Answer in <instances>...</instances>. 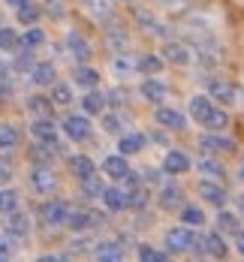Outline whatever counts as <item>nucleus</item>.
<instances>
[{"label": "nucleus", "mask_w": 244, "mask_h": 262, "mask_svg": "<svg viewBox=\"0 0 244 262\" xmlns=\"http://www.w3.org/2000/svg\"><path fill=\"white\" fill-rule=\"evenodd\" d=\"M106 42L115 49V52H127L130 49V36L124 33V27H112L106 33Z\"/></svg>", "instance_id": "58836bf2"}, {"label": "nucleus", "mask_w": 244, "mask_h": 262, "mask_svg": "<svg viewBox=\"0 0 244 262\" xmlns=\"http://www.w3.org/2000/svg\"><path fill=\"white\" fill-rule=\"evenodd\" d=\"M66 217H70V205L63 202V199H49V202H42L39 205V220H42V226H66Z\"/></svg>", "instance_id": "6e6552de"}, {"label": "nucleus", "mask_w": 244, "mask_h": 262, "mask_svg": "<svg viewBox=\"0 0 244 262\" xmlns=\"http://www.w3.org/2000/svg\"><path fill=\"white\" fill-rule=\"evenodd\" d=\"M178 217H181V223H184V226H193V229L205 223V211H202V208H196V205H181Z\"/></svg>", "instance_id": "f704fd0d"}, {"label": "nucleus", "mask_w": 244, "mask_h": 262, "mask_svg": "<svg viewBox=\"0 0 244 262\" xmlns=\"http://www.w3.org/2000/svg\"><path fill=\"white\" fill-rule=\"evenodd\" d=\"M81 193L84 196H91V199H100L103 196V190H106V184H103V178H97V172L94 175H87V178H81Z\"/></svg>", "instance_id": "e433bc0d"}, {"label": "nucleus", "mask_w": 244, "mask_h": 262, "mask_svg": "<svg viewBox=\"0 0 244 262\" xmlns=\"http://www.w3.org/2000/svg\"><path fill=\"white\" fill-rule=\"evenodd\" d=\"M66 52L73 54L79 63H87V60L94 57V49H91V42L81 36L79 30H70V33H66Z\"/></svg>", "instance_id": "2eb2a0df"}, {"label": "nucleus", "mask_w": 244, "mask_h": 262, "mask_svg": "<svg viewBox=\"0 0 244 262\" xmlns=\"http://www.w3.org/2000/svg\"><path fill=\"white\" fill-rule=\"evenodd\" d=\"M15 145H18V130H15L12 124H0V148L9 151V148H15Z\"/></svg>", "instance_id": "a18cd8bd"}, {"label": "nucleus", "mask_w": 244, "mask_h": 262, "mask_svg": "<svg viewBox=\"0 0 244 262\" xmlns=\"http://www.w3.org/2000/svg\"><path fill=\"white\" fill-rule=\"evenodd\" d=\"M100 202L108 214H121V211H127V190L124 187H106Z\"/></svg>", "instance_id": "dca6fc26"}, {"label": "nucleus", "mask_w": 244, "mask_h": 262, "mask_svg": "<svg viewBox=\"0 0 244 262\" xmlns=\"http://www.w3.org/2000/svg\"><path fill=\"white\" fill-rule=\"evenodd\" d=\"M15 15H18V21L25 27H30V25H36L39 21V15H42V9L36 6V3H30V0H25L18 9H15Z\"/></svg>", "instance_id": "473e14b6"}, {"label": "nucleus", "mask_w": 244, "mask_h": 262, "mask_svg": "<svg viewBox=\"0 0 244 262\" xmlns=\"http://www.w3.org/2000/svg\"><path fill=\"white\" fill-rule=\"evenodd\" d=\"M108 70H112V76L115 79H127L130 73H136V60H130V54H115L112 60H108Z\"/></svg>", "instance_id": "7c9ffc66"}, {"label": "nucleus", "mask_w": 244, "mask_h": 262, "mask_svg": "<svg viewBox=\"0 0 244 262\" xmlns=\"http://www.w3.org/2000/svg\"><path fill=\"white\" fill-rule=\"evenodd\" d=\"M163 67H166L163 54H142L136 60V73H142V76H160Z\"/></svg>", "instance_id": "393cba45"}, {"label": "nucleus", "mask_w": 244, "mask_h": 262, "mask_svg": "<svg viewBox=\"0 0 244 262\" xmlns=\"http://www.w3.org/2000/svg\"><path fill=\"white\" fill-rule=\"evenodd\" d=\"M103 130L108 136H121L124 133V118L118 112H103Z\"/></svg>", "instance_id": "ea45409f"}, {"label": "nucleus", "mask_w": 244, "mask_h": 262, "mask_svg": "<svg viewBox=\"0 0 244 262\" xmlns=\"http://www.w3.org/2000/svg\"><path fill=\"white\" fill-rule=\"evenodd\" d=\"M190 169H193V160H190L187 151L172 148V151H166V154H163V163H160V172H163V175L178 178V175H187Z\"/></svg>", "instance_id": "423d86ee"}, {"label": "nucleus", "mask_w": 244, "mask_h": 262, "mask_svg": "<svg viewBox=\"0 0 244 262\" xmlns=\"http://www.w3.org/2000/svg\"><path fill=\"white\" fill-rule=\"evenodd\" d=\"M139 97L151 105H160V103H166V97H169V84H166V79H160V76H145V79L139 81Z\"/></svg>", "instance_id": "0eeeda50"}, {"label": "nucleus", "mask_w": 244, "mask_h": 262, "mask_svg": "<svg viewBox=\"0 0 244 262\" xmlns=\"http://www.w3.org/2000/svg\"><path fill=\"white\" fill-rule=\"evenodd\" d=\"M27 184H30V190L39 193V196H49V193L57 190V178H54V172L46 166V163H33V166H30Z\"/></svg>", "instance_id": "39448f33"}, {"label": "nucleus", "mask_w": 244, "mask_h": 262, "mask_svg": "<svg viewBox=\"0 0 244 262\" xmlns=\"http://www.w3.org/2000/svg\"><path fill=\"white\" fill-rule=\"evenodd\" d=\"M196 193H199V199H202V202H208V205H214V208H223V205L229 202L226 187H223L220 181H214V178H199Z\"/></svg>", "instance_id": "1a4fd4ad"}, {"label": "nucleus", "mask_w": 244, "mask_h": 262, "mask_svg": "<svg viewBox=\"0 0 244 262\" xmlns=\"http://www.w3.org/2000/svg\"><path fill=\"white\" fill-rule=\"evenodd\" d=\"M15 208H18V193L9 190V184L0 187V214H9V211H15Z\"/></svg>", "instance_id": "37998d69"}, {"label": "nucleus", "mask_w": 244, "mask_h": 262, "mask_svg": "<svg viewBox=\"0 0 244 262\" xmlns=\"http://www.w3.org/2000/svg\"><path fill=\"white\" fill-rule=\"evenodd\" d=\"M52 105H54L52 97H30V100H27V112L36 115V118H42V115H49Z\"/></svg>", "instance_id": "c03bdc74"}, {"label": "nucleus", "mask_w": 244, "mask_h": 262, "mask_svg": "<svg viewBox=\"0 0 244 262\" xmlns=\"http://www.w3.org/2000/svg\"><path fill=\"white\" fill-rule=\"evenodd\" d=\"M46 12L52 18H63L66 15V6H63V0H46Z\"/></svg>", "instance_id": "de8ad7c7"}, {"label": "nucleus", "mask_w": 244, "mask_h": 262, "mask_svg": "<svg viewBox=\"0 0 244 262\" xmlns=\"http://www.w3.org/2000/svg\"><path fill=\"white\" fill-rule=\"evenodd\" d=\"M21 42H25L27 49H39V46L46 42V30H42V27H36V25H30L25 33H21Z\"/></svg>", "instance_id": "a19ab883"}, {"label": "nucleus", "mask_w": 244, "mask_h": 262, "mask_svg": "<svg viewBox=\"0 0 244 262\" xmlns=\"http://www.w3.org/2000/svg\"><path fill=\"white\" fill-rule=\"evenodd\" d=\"M27 79L33 88H49L57 76H54V67L52 63H33L30 70H27Z\"/></svg>", "instance_id": "412c9836"}, {"label": "nucleus", "mask_w": 244, "mask_h": 262, "mask_svg": "<svg viewBox=\"0 0 244 262\" xmlns=\"http://www.w3.org/2000/svg\"><path fill=\"white\" fill-rule=\"evenodd\" d=\"M106 105H108L106 94H103V91H97V88H91V91L81 97V112H84V115H103V112H106Z\"/></svg>", "instance_id": "6ab92c4d"}, {"label": "nucleus", "mask_w": 244, "mask_h": 262, "mask_svg": "<svg viewBox=\"0 0 244 262\" xmlns=\"http://www.w3.org/2000/svg\"><path fill=\"white\" fill-rule=\"evenodd\" d=\"M205 238V256H211V259H226V253H229V247H226V238L223 232H208Z\"/></svg>", "instance_id": "4be33fe9"}, {"label": "nucleus", "mask_w": 244, "mask_h": 262, "mask_svg": "<svg viewBox=\"0 0 244 262\" xmlns=\"http://www.w3.org/2000/svg\"><path fill=\"white\" fill-rule=\"evenodd\" d=\"M12 253H15V241H12L9 232H3V235H0V259H9Z\"/></svg>", "instance_id": "49530a36"}, {"label": "nucleus", "mask_w": 244, "mask_h": 262, "mask_svg": "<svg viewBox=\"0 0 244 262\" xmlns=\"http://www.w3.org/2000/svg\"><path fill=\"white\" fill-rule=\"evenodd\" d=\"M94 259H103V262H118L124 259V247L118 241H100L94 247Z\"/></svg>", "instance_id": "cd10ccee"}, {"label": "nucleus", "mask_w": 244, "mask_h": 262, "mask_svg": "<svg viewBox=\"0 0 244 262\" xmlns=\"http://www.w3.org/2000/svg\"><path fill=\"white\" fill-rule=\"evenodd\" d=\"M66 166H70V172H73V178H87V175H94L97 172V166H94V160L87 157V154H73V157L66 160Z\"/></svg>", "instance_id": "b1692460"}, {"label": "nucleus", "mask_w": 244, "mask_h": 262, "mask_svg": "<svg viewBox=\"0 0 244 262\" xmlns=\"http://www.w3.org/2000/svg\"><path fill=\"white\" fill-rule=\"evenodd\" d=\"M6 232L12 238H21V235H27L30 232V217H27L25 211H9L6 214Z\"/></svg>", "instance_id": "aec40b11"}, {"label": "nucleus", "mask_w": 244, "mask_h": 262, "mask_svg": "<svg viewBox=\"0 0 244 262\" xmlns=\"http://www.w3.org/2000/svg\"><path fill=\"white\" fill-rule=\"evenodd\" d=\"M94 223H97V217L91 214V211H70V217H66V226L73 229V232H87V229H94Z\"/></svg>", "instance_id": "c756f323"}, {"label": "nucleus", "mask_w": 244, "mask_h": 262, "mask_svg": "<svg viewBox=\"0 0 244 262\" xmlns=\"http://www.w3.org/2000/svg\"><path fill=\"white\" fill-rule=\"evenodd\" d=\"M154 124L163 127V130L169 133H184L190 127V115H184L181 108H175V105H157L154 108Z\"/></svg>", "instance_id": "20e7f679"}, {"label": "nucleus", "mask_w": 244, "mask_h": 262, "mask_svg": "<svg viewBox=\"0 0 244 262\" xmlns=\"http://www.w3.org/2000/svg\"><path fill=\"white\" fill-rule=\"evenodd\" d=\"M63 136H66L70 142H87V139L94 136V127H91L87 115H70V118L63 121Z\"/></svg>", "instance_id": "ddd939ff"}, {"label": "nucleus", "mask_w": 244, "mask_h": 262, "mask_svg": "<svg viewBox=\"0 0 244 262\" xmlns=\"http://www.w3.org/2000/svg\"><path fill=\"white\" fill-rule=\"evenodd\" d=\"M196 145H199V151L202 154H232V151H238V142L232 139V136H226V133H217V130H205L199 139H196Z\"/></svg>", "instance_id": "f03ea898"}, {"label": "nucleus", "mask_w": 244, "mask_h": 262, "mask_svg": "<svg viewBox=\"0 0 244 262\" xmlns=\"http://www.w3.org/2000/svg\"><path fill=\"white\" fill-rule=\"evenodd\" d=\"M214 108H217V103L208 97V94H193L190 103H187V115H190V121H196L199 127H205V124L211 121Z\"/></svg>", "instance_id": "9b49d317"}, {"label": "nucleus", "mask_w": 244, "mask_h": 262, "mask_svg": "<svg viewBox=\"0 0 244 262\" xmlns=\"http://www.w3.org/2000/svg\"><path fill=\"white\" fill-rule=\"evenodd\" d=\"M232 238H235V253H238V256H244V229H238Z\"/></svg>", "instance_id": "603ef678"}, {"label": "nucleus", "mask_w": 244, "mask_h": 262, "mask_svg": "<svg viewBox=\"0 0 244 262\" xmlns=\"http://www.w3.org/2000/svg\"><path fill=\"white\" fill-rule=\"evenodd\" d=\"M30 57H33L30 52L18 54V60H15V67H18V70H30V67H33V60H30Z\"/></svg>", "instance_id": "3c124183"}, {"label": "nucleus", "mask_w": 244, "mask_h": 262, "mask_svg": "<svg viewBox=\"0 0 244 262\" xmlns=\"http://www.w3.org/2000/svg\"><path fill=\"white\" fill-rule=\"evenodd\" d=\"M49 97H52L54 105H70V103H73V88H70L66 81L54 79L52 81V94H49Z\"/></svg>", "instance_id": "72a5a7b5"}, {"label": "nucleus", "mask_w": 244, "mask_h": 262, "mask_svg": "<svg viewBox=\"0 0 244 262\" xmlns=\"http://www.w3.org/2000/svg\"><path fill=\"white\" fill-rule=\"evenodd\" d=\"M160 54H163L166 63H172V67H178V70H184V67L193 63V49H190L187 42H178V39H166Z\"/></svg>", "instance_id": "9d476101"}, {"label": "nucleus", "mask_w": 244, "mask_h": 262, "mask_svg": "<svg viewBox=\"0 0 244 262\" xmlns=\"http://www.w3.org/2000/svg\"><path fill=\"white\" fill-rule=\"evenodd\" d=\"M145 145H148V136L139 130H130V133H121L118 136V151L124 154V157H133V154H142L145 151Z\"/></svg>", "instance_id": "4468645a"}, {"label": "nucleus", "mask_w": 244, "mask_h": 262, "mask_svg": "<svg viewBox=\"0 0 244 262\" xmlns=\"http://www.w3.org/2000/svg\"><path fill=\"white\" fill-rule=\"evenodd\" d=\"M238 229H241V217H238L235 211H226V208L217 211V232H223V235H235Z\"/></svg>", "instance_id": "a878e982"}, {"label": "nucleus", "mask_w": 244, "mask_h": 262, "mask_svg": "<svg viewBox=\"0 0 244 262\" xmlns=\"http://www.w3.org/2000/svg\"><path fill=\"white\" fill-rule=\"evenodd\" d=\"M81 9L91 15V18H97V21H108L112 18V0H79Z\"/></svg>", "instance_id": "bb28decb"}, {"label": "nucleus", "mask_w": 244, "mask_h": 262, "mask_svg": "<svg viewBox=\"0 0 244 262\" xmlns=\"http://www.w3.org/2000/svg\"><path fill=\"white\" fill-rule=\"evenodd\" d=\"M193 241H196V232L193 226H172L166 235H163V250L169 256H181V253H190L193 250Z\"/></svg>", "instance_id": "f257e3e1"}, {"label": "nucleus", "mask_w": 244, "mask_h": 262, "mask_svg": "<svg viewBox=\"0 0 244 262\" xmlns=\"http://www.w3.org/2000/svg\"><path fill=\"white\" fill-rule=\"evenodd\" d=\"M25 42H21V33L15 30V27H0V52L3 54H12L18 52Z\"/></svg>", "instance_id": "2f4dec72"}, {"label": "nucleus", "mask_w": 244, "mask_h": 262, "mask_svg": "<svg viewBox=\"0 0 244 262\" xmlns=\"http://www.w3.org/2000/svg\"><path fill=\"white\" fill-rule=\"evenodd\" d=\"M133 21L139 27V33H145V36H154V39H169V25L157 18L151 9H145V6H136L133 9Z\"/></svg>", "instance_id": "7ed1b4c3"}, {"label": "nucleus", "mask_w": 244, "mask_h": 262, "mask_svg": "<svg viewBox=\"0 0 244 262\" xmlns=\"http://www.w3.org/2000/svg\"><path fill=\"white\" fill-rule=\"evenodd\" d=\"M76 81H79L84 91H91V88L100 84V73H97L94 67H87V63H79V70H76Z\"/></svg>", "instance_id": "c9c22d12"}, {"label": "nucleus", "mask_w": 244, "mask_h": 262, "mask_svg": "<svg viewBox=\"0 0 244 262\" xmlns=\"http://www.w3.org/2000/svg\"><path fill=\"white\" fill-rule=\"evenodd\" d=\"M30 133H33V139L36 142H46V145H57V127H54L52 118H33V124H30Z\"/></svg>", "instance_id": "f3484780"}, {"label": "nucleus", "mask_w": 244, "mask_h": 262, "mask_svg": "<svg viewBox=\"0 0 244 262\" xmlns=\"http://www.w3.org/2000/svg\"><path fill=\"white\" fill-rule=\"evenodd\" d=\"M3 3H6V6H9V9H18V6H21V3H25V0H3Z\"/></svg>", "instance_id": "864d4df0"}, {"label": "nucleus", "mask_w": 244, "mask_h": 262, "mask_svg": "<svg viewBox=\"0 0 244 262\" xmlns=\"http://www.w3.org/2000/svg\"><path fill=\"white\" fill-rule=\"evenodd\" d=\"M157 202H160L163 208H181L184 193H181V187H175V184H163L160 193H157Z\"/></svg>", "instance_id": "c85d7f7f"}, {"label": "nucleus", "mask_w": 244, "mask_h": 262, "mask_svg": "<svg viewBox=\"0 0 244 262\" xmlns=\"http://www.w3.org/2000/svg\"><path fill=\"white\" fill-rule=\"evenodd\" d=\"M145 205H148V190H145V187H133V190H127V208L142 211Z\"/></svg>", "instance_id": "79ce46f5"}, {"label": "nucleus", "mask_w": 244, "mask_h": 262, "mask_svg": "<svg viewBox=\"0 0 244 262\" xmlns=\"http://www.w3.org/2000/svg\"><path fill=\"white\" fill-rule=\"evenodd\" d=\"M238 181L244 184V160H241V169H238Z\"/></svg>", "instance_id": "5fc2aeb1"}, {"label": "nucleus", "mask_w": 244, "mask_h": 262, "mask_svg": "<svg viewBox=\"0 0 244 262\" xmlns=\"http://www.w3.org/2000/svg\"><path fill=\"white\" fill-rule=\"evenodd\" d=\"M136 256L142 262H166L169 259V253H166V250H157L154 244H139V247H136Z\"/></svg>", "instance_id": "4c0bfd02"}, {"label": "nucleus", "mask_w": 244, "mask_h": 262, "mask_svg": "<svg viewBox=\"0 0 244 262\" xmlns=\"http://www.w3.org/2000/svg\"><path fill=\"white\" fill-rule=\"evenodd\" d=\"M196 172L202 175V178H214V181H223V175H226V169L220 166V160L214 154H205V157L196 163Z\"/></svg>", "instance_id": "5701e85b"}, {"label": "nucleus", "mask_w": 244, "mask_h": 262, "mask_svg": "<svg viewBox=\"0 0 244 262\" xmlns=\"http://www.w3.org/2000/svg\"><path fill=\"white\" fill-rule=\"evenodd\" d=\"M127 172H130V160L124 157L121 151H118V154H108V157L103 160V175L112 178V181H121Z\"/></svg>", "instance_id": "a211bd4d"}, {"label": "nucleus", "mask_w": 244, "mask_h": 262, "mask_svg": "<svg viewBox=\"0 0 244 262\" xmlns=\"http://www.w3.org/2000/svg\"><path fill=\"white\" fill-rule=\"evenodd\" d=\"M9 181H12V163L0 157V187H6Z\"/></svg>", "instance_id": "09e8293b"}, {"label": "nucleus", "mask_w": 244, "mask_h": 262, "mask_svg": "<svg viewBox=\"0 0 244 262\" xmlns=\"http://www.w3.org/2000/svg\"><path fill=\"white\" fill-rule=\"evenodd\" d=\"M205 94H208L217 105H232L235 100H238V88H235L232 81H226V79H208Z\"/></svg>", "instance_id": "f8f14e48"}, {"label": "nucleus", "mask_w": 244, "mask_h": 262, "mask_svg": "<svg viewBox=\"0 0 244 262\" xmlns=\"http://www.w3.org/2000/svg\"><path fill=\"white\" fill-rule=\"evenodd\" d=\"M106 100H108V105H115V108H121V105L127 103V94L118 88V91H108L106 94Z\"/></svg>", "instance_id": "8fccbe9b"}]
</instances>
